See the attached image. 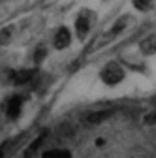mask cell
Returning <instances> with one entry per match:
<instances>
[{
  "label": "cell",
  "instance_id": "obj_6",
  "mask_svg": "<svg viewBox=\"0 0 156 158\" xmlns=\"http://www.w3.org/2000/svg\"><path fill=\"white\" fill-rule=\"evenodd\" d=\"M139 51L143 55H154L156 53V34H149L139 42Z\"/></svg>",
  "mask_w": 156,
  "mask_h": 158
},
{
  "label": "cell",
  "instance_id": "obj_8",
  "mask_svg": "<svg viewBox=\"0 0 156 158\" xmlns=\"http://www.w3.org/2000/svg\"><path fill=\"white\" fill-rule=\"evenodd\" d=\"M42 158H72V154L64 149H53V151H47L43 152Z\"/></svg>",
  "mask_w": 156,
  "mask_h": 158
},
{
  "label": "cell",
  "instance_id": "obj_7",
  "mask_svg": "<svg viewBox=\"0 0 156 158\" xmlns=\"http://www.w3.org/2000/svg\"><path fill=\"white\" fill-rule=\"evenodd\" d=\"M88 27H90V21H88L87 15H79V17H77L75 28H77V34H79V36H85L88 32Z\"/></svg>",
  "mask_w": 156,
  "mask_h": 158
},
{
  "label": "cell",
  "instance_id": "obj_1",
  "mask_svg": "<svg viewBox=\"0 0 156 158\" xmlns=\"http://www.w3.org/2000/svg\"><path fill=\"white\" fill-rule=\"evenodd\" d=\"M100 79L105 83V85H119L122 79H124V68L117 62V60H111V62H107L104 68H102V72H100Z\"/></svg>",
  "mask_w": 156,
  "mask_h": 158
},
{
  "label": "cell",
  "instance_id": "obj_2",
  "mask_svg": "<svg viewBox=\"0 0 156 158\" xmlns=\"http://www.w3.org/2000/svg\"><path fill=\"white\" fill-rule=\"evenodd\" d=\"M23 104H25V96H21V94L10 96L8 100L4 102V113H6V117L15 121V118L21 115V111H23Z\"/></svg>",
  "mask_w": 156,
  "mask_h": 158
},
{
  "label": "cell",
  "instance_id": "obj_11",
  "mask_svg": "<svg viewBox=\"0 0 156 158\" xmlns=\"http://www.w3.org/2000/svg\"><path fill=\"white\" fill-rule=\"evenodd\" d=\"M126 158H149V156H147L145 151H133V152H130Z\"/></svg>",
  "mask_w": 156,
  "mask_h": 158
},
{
  "label": "cell",
  "instance_id": "obj_10",
  "mask_svg": "<svg viewBox=\"0 0 156 158\" xmlns=\"http://www.w3.org/2000/svg\"><path fill=\"white\" fill-rule=\"evenodd\" d=\"M145 123H147V124H154V123H156V107H154V109H150V111L147 113Z\"/></svg>",
  "mask_w": 156,
  "mask_h": 158
},
{
  "label": "cell",
  "instance_id": "obj_5",
  "mask_svg": "<svg viewBox=\"0 0 156 158\" xmlns=\"http://www.w3.org/2000/svg\"><path fill=\"white\" fill-rule=\"evenodd\" d=\"M70 42H72V34H70V30H68L66 27L58 28V30L55 32V36H53V45H55L56 49H66V47L70 45Z\"/></svg>",
  "mask_w": 156,
  "mask_h": 158
},
{
  "label": "cell",
  "instance_id": "obj_12",
  "mask_svg": "<svg viewBox=\"0 0 156 158\" xmlns=\"http://www.w3.org/2000/svg\"><path fill=\"white\" fill-rule=\"evenodd\" d=\"M133 6L138 8V10H141V11H145V10H150V4H149V2H133Z\"/></svg>",
  "mask_w": 156,
  "mask_h": 158
},
{
  "label": "cell",
  "instance_id": "obj_3",
  "mask_svg": "<svg viewBox=\"0 0 156 158\" xmlns=\"http://www.w3.org/2000/svg\"><path fill=\"white\" fill-rule=\"evenodd\" d=\"M111 115H113V111H111V109H98V111H90V113H87V115H85L83 123H85V126H96V124L104 123L105 118H109Z\"/></svg>",
  "mask_w": 156,
  "mask_h": 158
},
{
  "label": "cell",
  "instance_id": "obj_9",
  "mask_svg": "<svg viewBox=\"0 0 156 158\" xmlns=\"http://www.w3.org/2000/svg\"><path fill=\"white\" fill-rule=\"evenodd\" d=\"M42 141H43V137H40V139H38V141H34V143H32L28 149H25V152L21 154V158H34V151L38 149V145H40Z\"/></svg>",
  "mask_w": 156,
  "mask_h": 158
},
{
  "label": "cell",
  "instance_id": "obj_4",
  "mask_svg": "<svg viewBox=\"0 0 156 158\" xmlns=\"http://www.w3.org/2000/svg\"><path fill=\"white\" fill-rule=\"evenodd\" d=\"M36 77V70H15L10 73V81L13 85H27Z\"/></svg>",
  "mask_w": 156,
  "mask_h": 158
}]
</instances>
